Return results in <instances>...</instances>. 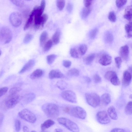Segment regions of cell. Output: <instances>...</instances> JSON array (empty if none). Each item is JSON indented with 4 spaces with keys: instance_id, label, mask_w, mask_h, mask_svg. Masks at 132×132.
I'll return each instance as SVG.
<instances>
[{
    "instance_id": "1",
    "label": "cell",
    "mask_w": 132,
    "mask_h": 132,
    "mask_svg": "<svg viewBox=\"0 0 132 132\" xmlns=\"http://www.w3.org/2000/svg\"><path fill=\"white\" fill-rule=\"evenodd\" d=\"M45 5L44 3H40V6L35 7L34 26L35 28L37 30L42 29L48 19V15L46 14H43Z\"/></svg>"
},
{
    "instance_id": "2",
    "label": "cell",
    "mask_w": 132,
    "mask_h": 132,
    "mask_svg": "<svg viewBox=\"0 0 132 132\" xmlns=\"http://www.w3.org/2000/svg\"><path fill=\"white\" fill-rule=\"evenodd\" d=\"M42 109L46 115L50 118H56L60 114L58 107L54 103H47L45 104L42 106Z\"/></svg>"
},
{
    "instance_id": "3",
    "label": "cell",
    "mask_w": 132,
    "mask_h": 132,
    "mask_svg": "<svg viewBox=\"0 0 132 132\" xmlns=\"http://www.w3.org/2000/svg\"><path fill=\"white\" fill-rule=\"evenodd\" d=\"M58 122L63 126L70 130L74 132L79 131L78 125L74 122L64 117H60L57 119Z\"/></svg>"
},
{
    "instance_id": "4",
    "label": "cell",
    "mask_w": 132,
    "mask_h": 132,
    "mask_svg": "<svg viewBox=\"0 0 132 132\" xmlns=\"http://www.w3.org/2000/svg\"><path fill=\"white\" fill-rule=\"evenodd\" d=\"M85 97L88 104L93 108L97 107L100 103V97L96 93H86L85 94Z\"/></svg>"
},
{
    "instance_id": "5",
    "label": "cell",
    "mask_w": 132,
    "mask_h": 132,
    "mask_svg": "<svg viewBox=\"0 0 132 132\" xmlns=\"http://www.w3.org/2000/svg\"><path fill=\"white\" fill-rule=\"evenodd\" d=\"M12 38V34L10 29L6 26L2 27L0 31L1 42L4 44L10 43Z\"/></svg>"
},
{
    "instance_id": "6",
    "label": "cell",
    "mask_w": 132,
    "mask_h": 132,
    "mask_svg": "<svg viewBox=\"0 0 132 132\" xmlns=\"http://www.w3.org/2000/svg\"><path fill=\"white\" fill-rule=\"evenodd\" d=\"M19 117L22 119L30 123L35 122L37 118L35 115L28 109H25L18 113Z\"/></svg>"
},
{
    "instance_id": "7",
    "label": "cell",
    "mask_w": 132,
    "mask_h": 132,
    "mask_svg": "<svg viewBox=\"0 0 132 132\" xmlns=\"http://www.w3.org/2000/svg\"><path fill=\"white\" fill-rule=\"evenodd\" d=\"M21 97L16 94L10 95L5 101V104L7 108L11 109L14 107L21 99Z\"/></svg>"
},
{
    "instance_id": "8",
    "label": "cell",
    "mask_w": 132,
    "mask_h": 132,
    "mask_svg": "<svg viewBox=\"0 0 132 132\" xmlns=\"http://www.w3.org/2000/svg\"><path fill=\"white\" fill-rule=\"evenodd\" d=\"M71 115L76 118L84 119L86 117L87 114L85 110L79 106H76L72 108L70 110Z\"/></svg>"
},
{
    "instance_id": "9",
    "label": "cell",
    "mask_w": 132,
    "mask_h": 132,
    "mask_svg": "<svg viewBox=\"0 0 132 132\" xmlns=\"http://www.w3.org/2000/svg\"><path fill=\"white\" fill-rule=\"evenodd\" d=\"M61 96L64 100L69 102L73 103H76L77 102L76 95L72 90H64L62 92Z\"/></svg>"
},
{
    "instance_id": "10",
    "label": "cell",
    "mask_w": 132,
    "mask_h": 132,
    "mask_svg": "<svg viewBox=\"0 0 132 132\" xmlns=\"http://www.w3.org/2000/svg\"><path fill=\"white\" fill-rule=\"evenodd\" d=\"M9 20L12 25L15 27L20 26L22 21L21 15L18 12L12 13L9 16Z\"/></svg>"
},
{
    "instance_id": "11",
    "label": "cell",
    "mask_w": 132,
    "mask_h": 132,
    "mask_svg": "<svg viewBox=\"0 0 132 132\" xmlns=\"http://www.w3.org/2000/svg\"><path fill=\"white\" fill-rule=\"evenodd\" d=\"M96 118L100 123L105 124L110 122V119L107 113L104 111H99L96 114Z\"/></svg>"
},
{
    "instance_id": "12",
    "label": "cell",
    "mask_w": 132,
    "mask_h": 132,
    "mask_svg": "<svg viewBox=\"0 0 132 132\" xmlns=\"http://www.w3.org/2000/svg\"><path fill=\"white\" fill-rule=\"evenodd\" d=\"M112 61L111 56L107 53H103L99 59L98 62L101 65L106 66L110 64Z\"/></svg>"
},
{
    "instance_id": "13",
    "label": "cell",
    "mask_w": 132,
    "mask_h": 132,
    "mask_svg": "<svg viewBox=\"0 0 132 132\" xmlns=\"http://www.w3.org/2000/svg\"><path fill=\"white\" fill-rule=\"evenodd\" d=\"M35 64V61L34 60H30L22 67L19 72V73L22 74L30 70L33 67Z\"/></svg>"
},
{
    "instance_id": "14",
    "label": "cell",
    "mask_w": 132,
    "mask_h": 132,
    "mask_svg": "<svg viewBox=\"0 0 132 132\" xmlns=\"http://www.w3.org/2000/svg\"><path fill=\"white\" fill-rule=\"evenodd\" d=\"M132 78V76L130 72L127 70L125 71L123 73L122 80L123 85L126 86L130 84Z\"/></svg>"
},
{
    "instance_id": "15",
    "label": "cell",
    "mask_w": 132,
    "mask_h": 132,
    "mask_svg": "<svg viewBox=\"0 0 132 132\" xmlns=\"http://www.w3.org/2000/svg\"><path fill=\"white\" fill-rule=\"evenodd\" d=\"M48 76L51 79L55 78H62L64 77L63 74L58 70L53 69L49 73Z\"/></svg>"
},
{
    "instance_id": "16",
    "label": "cell",
    "mask_w": 132,
    "mask_h": 132,
    "mask_svg": "<svg viewBox=\"0 0 132 132\" xmlns=\"http://www.w3.org/2000/svg\"><path fill=\"white\" fill-rule=\"evenodd\" d=\"M129 49L128 46L125 45L121 47L119 50V54L123 60H126L128 58L129 54Z\"/></svg>"
},
{
    "instance_id": "17",
    "label": "cell",
    "mask_w": 132,
    "mask_h": 132,
    "mask_svg": "<svg viewBox=\"0 0 132 132\" xmlns=\"http://www.w3.org/2000/svg\"><path fill=\"white\" fill-rule=\"evenodd\" d=\"M36 10L35 7L31 12L29 17L23 29L26 30L28 29L32 24L34 19V16Z\"/></svg>"
},
{
    "instance_id": "18",
    "label": "cell",
    "mask_w": 132,
    "mask_h": 132,
    "mask_svg": "<svg viewBox=\"0 0 132 132\" xmlns=\"http://www.w3.org/2000/svg\"><path fill=\"white\" fill-rule=\"evenodd\" d=\"M35 95L33 93H30L24 95L22 97L23 102L25 104H27L31 102L35 98Z\"/></svg>"
},
{
    "instance_id": "19",
    "label": "cell",
    "mask_w": 132,
    "mask_h": 132,
    "mask_svg": "<svg viewBox=\"0 0 132 132\" xmlns=\"http://www.w3.org/2000/svg\"><path fill=\"white\" fill-rule=\"evenodd\" d=\"M127 20L131 21L132 19V5L128 6L126 8L123 16Z\"/></svg>"
},
{
    "instance_id": "20",
    "label": "cell",
    "mask_w": 132,
    "mask_h": 132,
    "mask_svg": "<svg viewBox=\"0 0 132 132\" xmlns=\"http://www.w3.org/2000/svg\"><path fill=\"white\" fill-rule=\"evenodd\" d=\"M44 73L43 71L40 69H37L34 71L30 75V78L34 79L41 77Z\"/></svg>"
},
{
    "instance_id": "21",
    "label": "cell",
    "mask_w": 132,
    "mask_h": 132,
    "mask_svg": "<svg viewBox=\"0 0 132 132\" xmlns=\"http://www.w3.org/2000/svg\"><path fill=\"white\" fill-rule=\"evenodd\" d=\"M91 11L90 7H85L82 9L80 12V16L83 19H86L88 16Z\"/></svg>"
},
{
    "instance_id": "22",
    "label": "cell",
    "mask_w": 132,
    "mask_h": 132,
    "mask_svg": "<svg viewBox=\"0 0 132 132\" xmlns=\"http://www.w3.org/2000/svg\"><path fill=\"white\" fill-rule=\"evenodd\" d=\"M55 123L54 121L51 119L46 120L41 125V128L42 131H44L46 129L53 125Z\"/></svg>"
},
{
    "instance_id": "23",
    "label": "cell",
    "mask_w": 132,
    "mask_h": 132,
    "mask_svg": "<svg viewBox=\"0 0 132 132\" xmlns=\"http://www.w3.org/2000/svg\"><path fill=\"white\" fill-rule=\"evenodd\" d=\"M101 101L104 105L109 104L111 101V98L110 95L107 93L103 94L100 98Z\"/></svg>"
},
{
    "instance_id": "24",
    "label": "cell",
    "mask_w": 132,
    "mask_h": 132,
    "mask_svg": "<svg viewBox=\"0 0 132 132\" xmlns=\"http://www.w3.org/2000/svg\"><path fill=\"white\" fill-rule=\"evenodd\" d=\"M108 114L112 119L116 120L118 119L117 113L114 107L111 106L109 107L108 110Z\"/></svg>"
},
{
    "instance_id": "25",
    "label": "cell",
    "mask_w": 132,
    "mask_h": 132,
    "mask_svg": "<svg viewBox=\"0 0 132 132\" xmlns=\"http://www.w3.org/2000/svg\"><path fill=\"white\" fill-rule=\"evenodd\" d=\"M48 37V34L46 31H44L42 33L39 38L40 45L41 46H44L46 42Z\"/></svg>"
},
{
    "instance_id": "26",
    "label": "cell",
    "mask_w": 132,
    "mask_h": 132,
    "mask_svg": "<svg viewBox=\"0 0 132 132\" xmlns=\"http://www.w3.org/2000/svg\"><path fill=\"white\" fill-rule=\"evenodd\" d=\"M61 32L59 29H57L52 37V41L53 43L55 45L58 44L60 40Z\"/></svg>"
},
{
    "instance_id": "27",
    "label": "cell",
    "mask_w": 132,
    "mask_h": 132,
    "mask_svg": "<svg viewBox=\"0 0 132 132\" xmlns=\"http://www.w3.org/2000/svg\"><path fill=\"white\" fill-rule=\"evenodd\" d=\"M113 37L112 34L109 31L106 32L104 35V39L107 43H110L113 41Z\"/></svg>"
},
{
    "instance_id": "28",
    "label": "cell",
    "mask_w": 132,
    "mask_h": 132,
    "mask_svg": "<svg viewBox=\"0 0 132 132\" xmlns=\"http://www.w3.org/2000/svg\"><path fill=\"white\" fill-rule=\"evenodd\" d=\"M53 42L52 40H49L47 41L44 46L43 51L46 52L49 50L53 45Z\"/></svg>"
},
{
    "instance_id": "29",
    "label": "cell",
    "mask_w": 132,
    "mask_h": 132,
    "mask_svg": "<svg viewBox=\"0 0 132 132\" xmlns=\"http://www.w3.org/2000/svg\"><path fill=\"white\" fill-rule=\"evenodd\" d=\"M115 72L113 71H109L106 72L104 75L105 78L107 80L110 81L114 76L117 75Z\"/></svg>"
},
{
    "instance_id": "30",
    "label": "cell",
    "mask_w": 132,
    "mask_h": 132,
    "mask_svg": "<svg viewBox=\"0 0 132 132\" xmlns=\"http://www.w3.org/2000/svg\"><path fill=\"white\" fill-rule=\"evenodd\" d=\"M125 111L128 115L132 114V101H130L127 104L125 108Z\"/></svg>"
},
{
    "instance_id": "31",
    "label": "cell",
    "mask_w": 132,
    "mask_h": 132,
    "mask_svg": "<svg viewBox=\"0 0 132 132\" xmlns=\"http://www.w3.org/2000/svg\"><path fill=\"white\" fill-rule=\"evenodd\" d=\"M57 57V55L55 54L48 55L46 57V60L48 64L49 65L52 64Z\"/></svg>"
},
{
    "instance_id": "32",
    "label": "cell",
    "mask_w": 132,
    "mask_h": 132,
    "mask_svg": "<svg viewBox=\"0 0 132 132\" xmlns=\"http://www.w3.org/2000/svg\"><path fill=\"white\" fill-rule=\"evenodd\" d=\"M95 57L94 54H91L87 56L85 60L86 64L87 65L90 64L93 61Z\"/></svg>"
},
{
    "instance_id": "33",
    "label": "cell",
    "mask_w": 132,
    "mask_h": 132,
    "mask_svg": "<svg viewBox=\"0 0 132 132\" xmlns=\"http://www.w3.org/2000/svg\"><path fill=\"white\" fill-rule=\"evenodd\" d=\"M65 4V0H57L56 5L59 10H62L64 8Z\"/></svg>"
},
{
    "instance_id": "34",
    "label": "cell",
    "mask_w": 132,
    "mask_h": 132,
    "mask_svg": "<svg viewBox=\"0 0 132 132\" xmlns=\"http://www.w3.org/2000/svg\"><path fill=\"white\" fill-rule=\"evenodd\" d=\"M56 85L57 87L60 89L64 90L67 86V84L63 81H60L57 82Z\"/></svg>"
},
{
    "instance_id": "35",
    "label": "cell",
    "mask_w": 132,
    "mask_h": 132,
    "mask_svg": "<svg viewBox=\"0 0 132 132\" xmlns=\"http://www.w3.org/2000/svg\"><path fill=\"white\" fill-rule=\"evenodd\" d=\"M87 49V47L86 45L82 44L79 47V52L81 55H83L86 53Z\"/></svg>"
},
{
    "instance_id": "36",
    "label": "cell",
    "mask_w": 132,
    "mask_h": 132,
    "mask_svg": "<svg viewBox=\"0 0 132 132\" xmlns=\"http://www.w3.org/2000/svg\"><path fill=\"white\" fill-rule=\"evenodd\" d=\"M68 74L71 76L77 77L79 74V71L75 68H73L69 70L68 72Z\"/></svg>"
},
{
    "instance_id": "37",
    "label": "cell",
    "mask_w": 132,
    "mask_h": 132,
    "mask_svg": "<svg viewBox=\"0 0 132 132\" xmlns=\"http://www.w3.org/2000/svg\"><path fill=\"white\" fill-rule=\"evenodd\" d=\"M111 83L114 85L118 86L120 84V80L117 75L113 77L110 81Z\"/></svg>"
},
{
    "instance_id": "38",
    "label": "cell",
    "mask_w": 132,
    "mask_h": 132,
    "mask_svg": "<svg viewBox=\"0 0 132 132\" xmlns=\"http://www.w3.org/2000/svg\"><path fill=\"white\" fill-rule=\"evenodd\" d=\"M125 29L127 34H131L132 32V21L125 26Z\"/></svg>"
},
{
    "instance_id": "39",
    "label": "cell",
    "mask_w": 132,
    "mask_h": 132,
    "mask_svg": "<svg viewBox=\"0 0 132 132\" xmlns=\"http://www.w3.org/2000/svg\"><path fill=\"white\" fill-rule=\"evenodd\" d=\"M70 54L71 57L75 58H78L79 54L77 50L75 48H71L70 51Z\"/></svg>"
},
{
    "instance_id": "40",
    "label": "cell",
    "mask_w": 132,
    "mask_h": 132,
    "mask_svg": "<svg viewBox=\"0 0 132 132\" xmlns=\"http://www.w3.org/2000/svg\"><path fill=\"white\" fill-rule=\"evenodd\" d=\"M98 31L97 28H95L92 30L89 34V36L92 39H94L96 37Z\"/></svg>"
},
{
    "instance_id": "41",
    "label": "cell",
    "mask_w": 132,
    "mask_h": 132,
    "mask_svg": "<svg viewBox=\"0 0 132 132\" xmlns=\"http://www.w3.org/2000/svg\"><path fill=\"white\" fill-rule=\"evenodd\" d=\"M108 18L111 21L114 22L116 20V17L114 12L113 11L110 12L109 13Z\"/></svg>"
},
{
    "instance_id": "42",
    "label": "cell",
    "mask_w": 132,
    "mask_h": 132,
    "mask_svg": "<svg viewBox=\"0 0 132 132\" xmlns=\"http://www.w3.org/2000/svg\"><path fill=\"white\" fill-rule=\"evenodd\" d=\"M33 38V36L32 35L30 34H27L24 39L23 43L26 44H28L32 39Z\"/></svg>"
},
{
    "instance_id": "43",
    "label": "cell",
    "mask_w": 132,
    "mask_h": 132,
    "mask_svg": "<svg viewBox=\"0 0 132 132\" xmlns=\"http://www.w3.org/2000/svg\"><path fill=\"white\" fill-rule=\"evenodd\" d=\"M15 5L19 7H22L24 4L23 0H10Z\"/></svg>"
},
{
    "instance_id": "44",
    "label": "cell",
    "mask_w": 132,
    "mask_h": 132,
    "mask_svg": "<svg viewBox=\"0 0 132 132\" xmlns=\"http://www.w3.org/2000/svg\"><path fill=\"white\" fill-rule=\"evenodd\" d=\"M21 90V88L18 87H15L11 88L9 91L10 95H14L19 92Z\"/></svg>"
},
{
    "instance_id": "45",
    "label": "cell",
    "mask_w": 132,
    "mask_h": 132,
    "mask_svg": "<svg viewBox=\"0 0 132 132\" xmlns=\"http://www.w3.org/2000/svg\"><path fill=\"white\" fill-rule=\"evenodd\" d=\"M127 1V0H116V4L118 7L120 8L124 5Z\"/></svg>"
},
{
    "instance_id": "46",
    "label": "cell",
    "mask_w": 132,
    "mask_h": 132,
    "mask_svg": "<svg viewBox=\"0 0 132 132\" xmlns=\"http://www.w3.org/2000/svg\"><path fill=\"white\" fill-rule=\"evenodd\" d=\"M121 57H117L115 58V61L117 67L119 69L122 63V59Z\"/></svg>"
},
{
    "instance_id": "47",
    "label": "cell",
    "mask_w": 132,
    "mask_h": 132,
    "mask_svg": "<svg viewBox=\"0 0 132 132\" xmlns=\"http://www.w3.org/2000/svg\"><path fill=\"white\" fill-rule=\"evenodd\" d=\"M93 79L94 82L96 83H100L101 81V77L97 74H96L94 76Z\"/></svg>"
},
{
    "instance_id": "48",
    "label": "cell",
    "mask_w": 132,
    "mask_h": 132,
    "mask_svg": "<svg viewBox=\"0 0 132 132\" xmlns=\"http://www.w3.org/2000/svg\"><path fill=\"white\" fill-rule=\"evenodd\" d=\"M15 125L16 131H19L21 128V122L20 120H16L15 121Z\"/></svg>"
},
{
    "instance_id": "49",
    "label": "cell",
    "mask_w": 132,
    "mask_h": 132,
    "mask_svg": "<svg viewBox=\"0 0 132 132\" xmlns=\"http://www.w3.org/2000/svg\"><path fill=\"white\" fill-rule=\"evenodd\" d=\"M71 62L68 60H64L63 62V66L66 68H69L71 65Z\"/></svg>"
},
{
    "instance_id": "50",
    "label": "cell",
    "mask_w": 132,
    "mask_h": 132,
    "mask_svg": "<svg viewBox=\"0 0 132 132\" xmlns=\"http://www.w3.org/2000/svg\"><path fill=\"white\" fill-rule=\"evenodd\" d=\"M8 88L6 87H4L0 89V97L5 95L7 91Z\"/></svg>"
},
{
    "instance_id": "51",
    "label": "cell",
    "mask_w": 132,
    "mask_h": 132,
    "mask_svg": "<svg viewBox=\"0 0 132 132\" xmlns=\"http://www.w3.org/2000/svg\"><path fill=\"white\" fill-rule=\"evenodd\" d=\"M93 0H84V4L85 7H90L93 2Z\"/></svg>"
},
{
    "instance_id": "52",
    "label": "cell",
    "mask_w": 132,
    "mask_h": 132,
    "mask_svg": "<svg viewBox=\"0 0 132 132\" xmlns=\"http://www.w3.org/2000/svg\"><path fill=\"white\" fill-rule=\"evenodd\" d=\"M66 8L67 12L69 13H71L73 9V5L71 3H68L67 5Z\"/></svg>"
},
{
    "instance_id": "53",
    "label": "cell",
    "mask_w": 132,
    "mask_h": 132,
    "mask_svg": "<svg viewBox=\"0 0 132 132\" xmlns=\"http://www.w3.org/2000/svg\"><path fill=\"white\" fill-rule=\"evenodd\" d=\"M111 132H126V131L122 129L119 128H115L111 130Z\"/></svg>"
},
{
    "instance_id": "54",
    "label": "cell",
    "mask_w": 132,
    "mask_h": 132,
    "mask_svg": "<svg viewBox=\"0 0 132 132\" xmlns=\"http://www.w3.org/2000/svg\"><path fill=\"white\" fill-rule=\"evenodd\" d=\"M23 131L24 132H28L29 129L26 126H24L23 128Z\"/></svg>"
},
{
    "instance_id": "55",
    "label": "cell",
    "mask_w": 132,
    "mask_h": 132,
    "mask_svg": "<svg viewBox=\"0 0 132 132\" xmlns=\"http://www.w3.org/2000/svg\"><path fill=\"white\" fill-rule=\"evenodd\" d=\"M71 109L69 107H66L64 109V111L67 112H69L70 111Z\"/></svg>"
},
{
    "instance_id": "56",
    "label": "cell",
    "mask_w": 132,
    "mask_h": 132,
    "mask_svg": "<svg viewBox=\"0 0 132 132\" xmlns=\"http://www.w3.org/2000/svg\"><path fill=\"white\" fill-rule=\"evenodd\" d=\"M85 80L86 82L88 83H90L91 82V80L89 77H86L85 78Z\"/></svg>"
},
{
    "instance_id": "57",
    "label": "cell",
    "mask_w": 132,
    "mask_h": 132,
    "mask_svg": "<svg viewBox=\"0 0 132 132\" xmlns=\"http://www.w3.org/2000/svg\"><path fill=\"white\" fill-rule=\"evenodd\" d=\"M128 71L131 73L132 76V66H130L128 68Z\"/></svg>"
},
{
    "instance_id": "58",
    "label": "cell",
    "mask_w": 132,
    "mask_h": 132,
    "mask_svg": "<svg viewBox=\"0 0 132 132\" xmlns=\"http://www.w3.org/2000/svg\"><path fill=\"white\" fill-rule=\"evenodd\" d=\"M55 132H63V130L62 129L60 128L56 129L55 130Z\"/></svg>"
},
{
    "instance_id": "59",
    "label": "cell",
    "mask_w": 132,
    "mask_h": 132,
    "mask_svg": "<svg viewBox=\"0 0 132 132\" xmlns=\"http://www.w3.org/2000/svg\"><path fill=\"white\" fill-rule=\"evenodd\" d=\"M127 37L129 38H132V34H127Z\"/></svg>"
},
{
    "instance_id": "60",
    "label": "cell",
    "mask_w": 132,
    "mask_h": 132,
    "mask_svg": "<svg viewBox=\"0 0 132 132\" xmlns=\"http://www.w3.org/2000/svg\"><path fill=\"white\" fill-rule=\"evenodd\" d=\"M129 98L130 99H132V94H131L130 95Z\"/></svg>"
},
{
    "instance_id": "61",
    "label": "cell",
    "mask_w": 132,
    "mask_h": 132,
    "mask_svg": "<svg viewBox=\"0 0 132 132\" xmlns=\"http://www.w3.org/2000/svg\"><path fill=\"white\" fill-rule=\"evenodd\" d=\"M1 52H1V50H0V55H1Z\"/></svg>"
},
{
    "instance_id": "62",
    "label": "cell",
    "mask_w": 132,
    "mask_h": 132,
    "mask_svg": "<svg viewBox=\"0 0 132 132\" xmlns=\"http://www.w3.org/2000/svg\"><path fill=\"white\" fill-rule=\"evenodd\" d=\"M35 131H32V132H35Z\"/></svg>"
},
{
    "instance_id": "63",
    "label": "cell",
    "mask_w": 132,
    "mask_h": 132,
    "mask_svg": "<svg viewBox=\"0 0 132 132\" xmlns=\"http://www.w3.org/2000/svg\"><path fill=\"white\" fill-rule=\"evenodd\" d=\"M26 1H31V0H26Z\"/></svg>"
},
{
    "instance_id": "64",
    "label": "cell",
    "mask_w": 132,
    "mask_h": 132,
    "mask_svg": "<svg viewBox=\"0 0 132 132\" xmlns=\"http://www.w3.org/2000/svg\"></svg>"
}]
</instances>
